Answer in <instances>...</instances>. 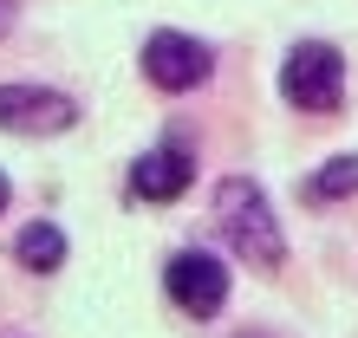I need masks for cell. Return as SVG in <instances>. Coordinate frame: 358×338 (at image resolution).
<instances>
[{
    "instance_id": "obj_1",
    "label": "cell",
    "mask_w": 358,
    "mask_h": 338,
    "mask_svg": "<svg viewBox=\"0 0 358 338\" xmlns=\"http://www.w3.org/2000/svg\"><path fill=\"white\" fill-rule=\"evenodd\" d=\"M215 228H222V241L235 247L248 267H261V273H273L287 260L280 221H273V208H267L255 176H222L215 182Z\"/></svg>"
},
{
    "instance_id": "obj_2",
    "label": "cell",
    "mask_w": 358,
    "mask_h": 338,
    "mask_svg": "<svg viewBox=\"0 0 358 338\" xmlns=\"http://www.w3.org/2000/svg\"><path fill=\"white\" fill-rule=\"evenodd\" d=\"M339 91H345V59L326 46V39H300L287 59H280V98L306 117H326L339 111Z\"/></svg>"
},
{
    "instance_id": "obj_3",
    "label": "cell",
    "mask_w": 358,
    "mask_h": 338,
    "mask_svg": "<svg viewBox=\"0 0 358 338\" xmlns=\"http://www.w3.org/2000/svg\"><path fill=\"white\" fill-rule=\"evenodd\" d=\"M163 293H170V306L189 312V319H215L228 306V260H215L208 247H182L163 267Z\"/></svg>"
},
{
    "instance_id": "obj_4",
    "label": "cell",
    "mask_w": 358,
    "mask_h": 338,
    "mask_svg": "<svg viewBox=\"0 0 358 338\" xmlns=\"http://www.w3.org/2000/svg\"><path fill=\"white\" fill-rule=\"evenodd\" d=\"M208 72H215V52H208L202 39H189V33H176V27H163V33L143 39V78H150L157 91L182 98V91H196Z\"/></svg>"
},
{
    "instance_id": "obj_5",
    "label": "cell",
    "mask_w": 358,
    "mask_h": 338,
    "mask_svg": "<svg viewBox=\"0 0 358 338\" xmlns=\"http://www.w3.org/2000/svg\"><path fill=\"white\" fill-rule=\"evenodd\" d=\"M78 124V104L52 84H0V131L13 137H59Z\"/></svg>"
},
{
    "instance_id": "obj_6",
    "label": "cell",
    "mask_w": 358,
    "mask_h": 338,
    "mask_svg": "<svg viewBox=\"0 0 358 338\" xmlns=\"http://www.w3.org/2000/svg\"><path fill=\"white\" fill-rule=\"evenodd\" d=\"M189 182H196V156L182 143H157L150 156L131 163V196L137 202H176Z\"/></svg>"
},
{
    "instance_id": "obj_7",
    "label": "cell",
    "mask_w": 358,
    "mask_h": 338,
    "mask_svg": "<svg viewBox=\"0 0 358 338\" xmlns=\"http://www.w3.org/2000/svg\"><path fill=\"white\" fill-rule=\"evenodd\" d=\"M13 254H20V267H27V273H59L72 247H66V235H59L52 221H27V228H20V241H13Z\"/></svg>"
},
{
    "instance_id": "obj_8",
    "label": "cell",
    "mask_w": 358,
    "mask_h": 338,
    "mask_svg": "<svg viewBox=\"0 0 358 338\" xmlns=\"http://www.w3.org/2000/svg\"><path fill=\"white\" fill-rule=\"evenodd\" d=\"M306 196L313 202H345V196H358V150H339L320 176L306 182Z\"/></svg>"
},
{
    "instance_id": "obj_9",
    "label": "cell",
    "mask_w": 358,
    "mask_h": 338,
    "mask_svg": "<svg viewBox=\"0 0 358 338\" xmlns=\"http://www.w3.org/2000/svg\"><path fill=\"white\" fill-rule=\"evenodd\" d=\"M13 13H20V0H0V39H7V27H13Z\"/></svg>"
},
{
    "instance_id": "obj_10",
    "label": "cell",
    "mask_w": 358,
    "mask_h": 338,
    "mask_svg": "<svg viewBox=\"0 0 358 338\" xmlns=\"http://www.w3.org/2000/svg\"><path fill=\"white\" fill-rule=\"evenodd\" d=\"M7 196H13V189H7V176H0V215H7Z\"/></svg>"
},
{
    "instance_id": "obj_11",
    "label": "cell",
    "mask_w": 358,
    "mask_h": 338,
    "mask_svg": "<svg viewBox=\"0 0 358 338\" xmlns=\"http://www.w3.org/2000/svg\"><path fill=\"white\" fill-rule=\"evenodd\" d=\"M235 338H267V332H235Z\"/></svg>"
}]
</instances>
